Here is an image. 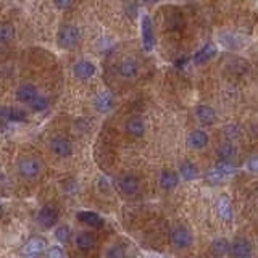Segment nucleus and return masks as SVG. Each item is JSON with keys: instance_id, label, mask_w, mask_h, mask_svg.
<instances>
[{"instance_id": "7c9ffc66", "label": "nucleus", "mask_w": 258, "mask_h": 258, "mask_svg": "<svg viewBox=\"0 0 258 258\" xmlns=\"http://www.w3.org/2000/svg\"><path fill=\"white\" fill-rule=\"evenodd\" d=\"M54 4L58 10H71L74 6V0H54Z\"/></svg>"}, {"instance_id": "20e7f679", "label": "nucleus", "mask_w": 258, "mask_h": 258, "mask_svg": "<svg viewBox=\"0 0 258 258\" xmlns=\"http://www.w3.org/2000/svg\"><path fill=\"white\" fill-rule=\"evenodd\" d=\"M140 34H142V44H144L146 50H152L155 47V32H154V24L150 16L144 15L140 20Z\"/></svg>"}, {"instance_id": "7ed1b4c3", "label": "nucleus", "mask_w": 258, "mask_h": 258, "mask_svg": "<svg viewBox=\"0 0 258 258\" xmlns=\"http://www.w3.org/2000/svg\"><path fill=\"white\" fill-rule=\"evenodd\" d=\"M58 218H60L58 210L52 205H46V206H42L38 214V223L44 229H50L58 223Z\"/></svg>"}, {"instance_id": "f257e3e1", "label": "nucleus", "mask_w": 258, "mask_h": 258, "mask_svg": "<svg viewBox=\"0 0 258 258\" xmlns=\"http://www.w3.org/2000/svg\"><path fill=\"white\" fill-rule=\"evenodd\" d=\"M81 40V31L78 30V26L74 24H64L60 28L58 36H56V42L58 46L64 50H73L78 47Z\"/></svg>"}, {"instance_id": "ddd939ff", "label": "nucleus", "mask_w": 258, "mask_h": 258, "mask_svg": "<svg viewBox=\"0 0 258 258\" xmlns=\"http://www.w3.org/2000/svg\"><path fill=\"white\" fill-rule=\"evenodd\" d=\"M196 116L202 124L210 126L216 121V112H214L208 105H198L196 108Z\"/></svg>"}, {"instance_id": "9d476101", "label": "nucleus", "mask_w": 258, "mask_h": 258, "mask_svg": "<svg viewBox=\"0 0 258 258\" xmlns=\"http://www.w3.org/2000/svg\"><path fill=\"white\" fill-rule=\"evenodd\" d=\"M0 118L13 121V123H23L26 121V112L15 106H0Z\"/></svg>"}, {"instance_id": "f8f14e48", "label": "nucleus", "mask_w": 258, "mask_h": 258, "mask_svg": "<svg viewBox=\"0 0 258 258\" xmlns=\"http://www.w3.org/2000/svg\"><path fill=\"white\" fill-rule=\"evenodd\" d=\"M229 252L238 258H247L250 254H252V244H250L247 239H242V238L236 239L232 246H229Z\"/></svg>"}, {"instance_id": "2eb2a0df", "label": "nucleus", "mask_w": 258, "mask_h": 258, "mask_svg": "<svg viewBox=\"0 0 258 258\" xmlns=\"http://www.w3.org/2000/svg\"><path fill=\"white\" fill-rule=\"evenodd\" d=\"M126 131L134 138H142L146 134V123L139 116H132L126 121Z\"/></svg>"}, {"instance_id": "f03ea898", "label": "nucleus", "mask_w": 258, "mask_h": 258, "mask_svg": "<svg viewBox=\"0 0 258 258\" xmlns=\"http://www.w3.org/2000/svg\"><path fill=\"white\" fill-rule=\"evenodd\" d=\"M18 171L23 178L32 179L36 176H39V173L42 171V163H40V160L34 158V156H26V158L20 160Z\"/></svg>"}, {"instance_id": "473e14b6", "label": "nucleus", "mask_w": 258, "mask_h": 258, "mask_svg": "<svg viewBox=\"0 0 258 258\" xmlns=\"http://www.w3.org/2000/svg\"><path fill=\"white\" fill-rule=\"evenodd\" d=\"M47 258H64V254H63V250L60 247H52L48 250Z\"/></svg>"}, {"instance_id": "72a5a7b5", "label": "nucleus", "mask_w": 258, "mask_h": 258, "mask_svg": "<svg viewBox=\"0 0 258 258\" xmlns=\"http://www.w3.org/2000/svg\"><path fill=\"white\" fill-rule=\"evenodd\" d=\"M256 162H258L256 156H252V158L248 160V170L252 171V173H256Z\"/></svg>"}, {"instance_id": "aec40b11", "label": "nucleus", "mask_w": 258, "mask_h": 258, "mask_svg": "<svg viewBox=\"0 0 258 258\" xmlns=\"http://www.w3.org/2000/svg\"><path fill=\"white\" fill-rule=\"evenodd\" d=\"M178 184H179V174L178 173H174V171H171V170L163 171L162 178H160V186L163 189L171 190V189H174Z\"/></svg>"}, {"instance_id": "4468645a", "label": "nucleus", "mask_w": 258, "mask_h": 258, "mask_svg": "<svg viewBox=\"0 0 258 258\" xmlns=\"http://www.w3.org/2000/svg\"><path fill=\"white\" fill-rule=\"evenodd\" d=\"M188 144L196 150H202L208 146V136H206V132L200 131V129H196V131H192L189 134Z\"/></svg>"}, {"instance_id": "5701e85b", "label": "nucleus", "mask_w": 258, "mask_h": 258, "mask_svg": "<svg viewBox=\"0 0 258 258\" xmlns=\"http://www.w3.org/2000/svg\"><path fill=\"white\" fill-rule=\"evenodd\" d=\"M76 246L82 252H89V250L94 248L96 246V239L90 232H80L76 238Z\"/></svg>"}, {"instance_id": "6ab92c4d", "label": "nucleus", "mask_w": 258, "mask_h": 258, "mask_svg": "<svg viewBox=\"0 0 258 258\" xmlns=\"http://www.w3.org/2000/svg\"><path fill=\"white\" fill-rule=\"evenodd\" d=\"M46 248V240L42 238H32L30 242L26 244L24 247V255L26 256H36L39 255L40 252H44Z\"/></svg>"}, {"instance_id": "dca6fc26", "label": "nucleus", "mask_w": 258, "mask_h": 258, "mask_svg": "<svg viewBox=\"0 0 258 258\" xmlns=\"http://www.w3.org/2000/svg\"><path fill=\"white\" fill-rule=\"evenodd\" d=\"M16 38V28L12 21L0 23V44H10Z\"/></svg>"}, {"instance_id": "e433bc0d", "label": "nucleus", "mask_w": 258, "mask_h": 258, "mask_svg": "<svg viewBox=\"0 0 258 258\" xmlns=\"http://www.w3.org/2000/svg\"><path fill=\"white\" fill-rule=\"evenodd\" d=\"M30 258H38V256H30Z\"/></svg>"}, {"instance_id": "b1692460", "label": "nucleus", "mask_w": 258, "mask_h": 258, "mask_svg": "<svg viewBox=\"0 0 258 258\" xmlns=\"http://www.w3.org/2000/svg\"><path fill=\"white\" fill-rule=\"evenodd\" d=\"M179 174L186 181H192V179H196L198 176V168L190 162H184L181 164V168H179Z\"/></svg>"}, {"instance_id": "c9c22d12", "label": "nucleus", "mask_w": 258, "mask_h": 258, "mask_svg": "<svg viewBox=\"0 0 258 258\" xmlns=\"http://www.w3.org/2000/svg\"><path fill=\"white\" fill-rule=\"evenodd\" d=\"M2 214H4V208H2V205H0V218H2Z\"/></svg>"}, {"instance_id": "c85d7f7f", "label": "nucleus", "mask_w": 258, "mask_h": 258, "mask_svg": "<svg viewBox=\"0 0 258 258\" xmlns=\"http://www.w3.org/2000/svg\"><path fill=\"white\" fill-rule=\"evenodd\" d=\"M214 168H216V171H218V173H220L221 176H223V178H228L229 174H232L234 170H236L234 164H232L231 162H224V160H221Z\"/></svg>"}, {"instance_id": "f704fd0d", "label": "nucleus", "mask_w": 258, "mask_h": 258, "mask_svg": "<svg viewBox=\"0 0 258 258\" xmlns=\"http://www.w3.org/2000/svg\"><path fill=\"white\" fill-rule=\"evenodd\" d=\"M142 2H144V4H148V5H152V4H156V2H158V0H142Z\"/></svg>"}, {"instance_id": "393cba45", "label": "nucleus", "mask_w": 258, "mask_h": 258, "mask_svg": "<svg viewBox=\"0 0 258 258\" xmlns=\"http://www.w3.org/2000/svg\"><path fill=\"white\" fill-rule=\"evenodd\" d=\"M236 154H238V150H236V147L231 144V142H226V144L218 147V156L224 162H231L236 156Z\"/></svg>"}, {"instance_id": "a878e982", "label": "nucleus", "mask_w": 258, "mask_h": 258, "mask_svg": "<svg viewBox=\"0 0 258 258\" xmlns=\"http://www.w3.org/2000/svg\"><path fill=\"white\" fill-rule=\"evenodd\" d=\"M212 252L214 256H223L229 252V242L226 239H216L212 244Z\"/></svg>"}, {"instance_id": "6e6552de", "label": "nucleus", "mask_w": 258, "mask_h": 258, "mask_svg": "<svg viewBox=\"0 0 258 258\" xmlns=\"http://www.w3.org/2000/svg\"><path fill=\"white\" fill-rule=\"evenodd\" d=\"M118 73L124 80H132L139 74V64L132 58H126L118 64Z\"/></svg>"}, {"instance_id": "cd10ccee", "label": "nucleus", "mask_w": 258, "mask_h": 258, "mask_svg": "<svg viewBox=\"0 0 258 258\" xmlns=\"http://www.w3.org/2000/svg\"><path fill=\"white\" fill-rule=\"evenodd\" d=\"M71 228L68 226V224H63V226H60V228H56V231H55V238H56V240L58 242H68L70 239H71Z\"/></svg>"}, {"instance_id": "bb28decb", "label": "nucleus", "mask_w": 258, "mask_h": 258, "mask_svg": "<svg viewBox=\"0 0 258 258\" xmlns=\"http://www.w3.org/2000/svg\"><path fill=\"white\" fill-rule=\"evenodd\" d=\"M30 105H31L32 112H44V110H47V108H48V98L39 94L38 97H36V98L32 100V102H31Z\"/></svg>"}, {"instance_id": "c756f323", "label": "nucleus", "mask_w": 258, "mask_h": 258, "mask_svg": "<svg viewBox=\"0 0 258 258\" xmlns=\"http://www.w3.org/2000/svg\"><path fill=\"white\" fill-rule=\"evenodd\" d=\"M224 136H226V139L229 140H232V139H238L239 136H240V131H239V128L236 126V124H228L224 128Z\"/></svg>"}, {"instance_id": "9b49d317", "label": "nucleus", "mask_w": 258, "mask_h": 258, "mask_svg": "<svg viewBox=\"0 0 258 258\" xmlns=\"http://www.w3.org/2000/svg\"><path fill=\"white\" fill-rule=\"evenodd\" d=\"M113 106H114V97L112 92L104 90L96 97V108L100 113H108L113 110Z\"/></svg>"}, {"instance_id": "a211bd4d", "label": "nucleus", "mask_w": 258, "mask_h": 258, "mask_svg": "<svg viewBox=\"0 0 258 258\" xmlns=\"http://www.w3.org/2000/svg\"><path fill=\"white\" fill-rule=\"evenodd\" d=\"M76 216L80 221H82L84 224H88L90 228H102L104 226V220L100 218V214H97L94 212H80Z\"/></svg>"}, {"instance_id": "f3484780", "label": "nucleus", "mask_w": 258, "mask_h": 258, "mask_svg": "<svg viewBox=\"0 0 258 258\" xmlns=\"http://www.w3.org/2000/svg\"><path fill=\"white\" fill-rule=\"evenodd\" d=\"M120 188L124 194H128V196H134V194L139 190V179L132 174L123 176L120 181Z\"/></svg>"}, {"instance_id": "2f4dec72", "label": "nucleus", "mask_w": 258, "mask_h": 258, "mask_svg": "<svg viewBox=\"0 0 258 258\" xmlns=\"http://www.w3.org/2000/svg\"><path fill=\"white\" fill-rule=\"evenodd\" d=\"M124 256V250H123V247H112L110 250H108V254H106V258H123Z\"/></svg>"}, {"instance_id": "0eeeda50", "label": "nucleus", "mask_w": 258, "mask_h": 258, "mask_svg": "<svg viewBox=\"0 0 258 258\" xmlns=\"http://www.w3.org/2000/svg\"><path fill=\"white\" fill-rule=\"evenodd\" d=\"M73 71H74V76L80 78V80L86 81V80H90L92 76L96 74V64L92 62H88V60H81L78 62L74 66H73Z\"/></svg>"}, {"instance_id": "412c9836", "label": "nucleus", "mask_w": 258, "mask_h": 258, "mask_svg": "<svg viewBox=\"0 0 258 258\" xmlns=\"http://www.w3.org/2000/svg\"><path fill=\"white\" fill-rule=\"evenodd\" d=\"M216 55V46L214 44H206L202 50H198L194 56V62L197 64H202V63H206L208 60H212L213 56Z\"/></svg>"}, {"instance_id": "1a4fd4ad", "label": "nucleus", "mask_w": 258, "mask_h": 258, "mask_svg": "<svg viewBox=\"0 0 258 258\" xmlns=\"http://www.w3.org/2000/svg\"><path fill=\"white\" fill-rule=\"evenodd\" d=\"M39 96V90L34 84H23L16 89V98L21 104H31Z\"/></svg>"}, {"instance_id": "4be33fe9", "label": "nucleus", "mask_w": 258, "mask_h": 258, "mask_svg": "<svg viewBox=\"0 0 258 258\" xmlns=\"http://www.w3.org/2000/svg\"><path fill=\"white\" fill-rule=\"evenodd\" d=\"M216 208H218V213L220 216L229 221L232 218V205H231V200H229L228 196H221L218 198V204H216Z\"/></svg>"}, {"instance_id": "39448f33", "label": "nucleus", "mask_w": 258, "mask_h": 258, "mask_svg": "<svg viewBox=\"0 0 258 258\" xmlns=\"http://www.w3.org/2000/svg\"><path fill=\"white\" fill-rule=\"evenodd\" d=\"M50 150H52L56 156L64 158V156H70L73 154V144H71L70 139L63 138V136H56V138H54L52 142H50Z\"/></svg>"}, {"instance_id": "423d86ee", "label": "nucleus", "mask_w": 258, "mask_h": 258, "mask_svg": "<svg viewBox=\"0 0 258 258\" xmlns=\"http://www.w3.org/2000/svg\"><path fill=\"white\" fill-rule=\"evenodd\" d=\"M171 240H173V244L178 248H188L192 244V234L188 228L178 226L173 231V234H171Z\"/></svg>"}]
</instances>
